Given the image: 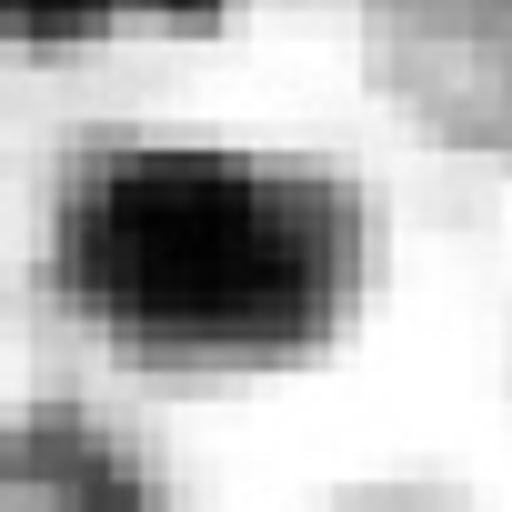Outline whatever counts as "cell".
Segmentation results:
<instances>
[{"mask_svg": "<svg viewBox=\"0 0 512 512\" xmlns=\"http://www.w3.org/2000/svg\"><path fill=\"white\" fill-rule=\"evenodd\" d=\"M51 282L131 362L272 372L362 312L372 201L251 141H91L61 161Z\"/></svg>", "mask_w": 512, "mask_h": 512, "instance_id": "1", "label": "cell"}, {"mask_svg": "<svg viewBox=\"0 0 512 512\" xmlns=\"http://www.w3.org/2000/svg\"><path fill=\"white\" fill-rule=\"evenodd\" d=\"M21 512H161L151 462L91 412L21 422Z\"/></svg>", "mask_w": 512, "mask_h": 512, "instance_id": "2", "label": "cell"}, {"mask_svg": "<svg viewBox=\"0 0 512 512\" xmlns=\"http://www.w3.org/2000/svg\"><path fill=\"white\" fill-rule=\"evenodd\" d=\"M231 0H11L21 51H91L121 31H211Z\"/></svg>", "mask_w": 512, "mask_h": 512, "instance_id": "3", "label": "cell"}]
</instances>
